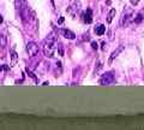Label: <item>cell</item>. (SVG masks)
I'll return each mask as SVG.
<instances>
[{
  "label": "cell",
  "instance_id": "18",
  "mask_svg": "<svg viewBox=\"0 0 144 130\" xmlns=\"http://www.w3.org/2000/svg\"><path fill=\"white\" fill-rule=\"evenodd\" d=\"M62 22H64V17H60V18H59V21H58V23H59V24H61Z\"/></svg>",
  "mask_w": 144,
  "mask_h": 130
},
{
  "label": "cell",
  "instance_id": "21",
  "mask_svg": "<svg viewBox=\"0 0 144 130\" xmlns=\"http://www.w3.org/2000/svg\"><path fill=\"white\" fill-rule=\"evenodd\" d=\"M3 21H4V19H3V16L0 15V23H3Z\"/></svg>",
  "mask_w": 144,
  "mask_h": 130
},
{
  "label": "cell",
  "instance_id": "4",
  "mask_svg": "<svg viewBox=\"0 0 144 130\" xmlns=\"http://www.w3.org/2000/svg\"><path fill=\"white\" fill-rule=\"evenodd\" d=\"M79 10H81V0H75L73 4L67 9V12H68L71 16H76Z\"/></svg>",
  "mask_w": 144,
  "mask_h": 130
},
{
  "label": "cell",
  "instance_id": "16",
  "mask_svg": "<svg viewBox=\"0 0 144 130\" xmlns=\"http://www.w3.org/2000/svg\"><path fill=\"white\" fill-rule=\"evenodd\" d=\"M101 68H102V64H101V61H97V68L95 69V72H97V71L100 70Z\"/></svg>",
  "mask_w": 144,
  "mask_h": 130
},
{
  "label": "cell",
  "instance_id": "10",
  "mask_svg": "<svg viewBox=\"0 0 144 130\" xmlns=\"http://www.w3.org/2000/svg\"><path fill=\"white\" fill-rule=\"evenodd\" d=\"M11 66H15V65L17 64V60H18V55H17V53L15 52V51H12V53H11Z\"/></svg>",
  "mask_w": 144,
  "mask_h": 130
},
{
  "label": "cell",
  "instance_id": "14",
  "mask_svg": "<svg viewBox=\"0 0 144 130\" xmlns=\"http://www.w3.org/2000/svg\"><path fill=\"white\" fill-rule=\"evenodd\" d=\"M91 48H93V49H97V48H99V45H97V42L91 41Z\"/></svg>",
  "mask_w": 144,
  "mask_h": 130
},
{
  "label": "cell",
  "instance_id": "5",
  "mask_svg": "<svg viewBox=\"0 0 144 130\" xmlns=\"http://www.w3.org/2000/svg\"><path fill=\"white\" fill-rule=\"evenodd\" d=\"M82 19H83L84 23L90 24V23L93 22V11L90 10V9H88V10H87L83 15H82Z\"/></svg>",
  "mask_w": 144,
  "mask_h": 130
},
{
  "label": "cell",
  "instance_id": "15",
  "mask_svg": "<svg viewBox=\"0 0 144 130\" xmlns=\"http://www.w3.org/2000/svg\"><path fill=\"white\" fill-rule=\"evenodd\" d=\"M4 70H9V66L7 65H0V71H4Z\"/></svg>",
  "mask_w": 144,
  "mask_h": 130
},
{
  "label": "cell",
  "instance_id": "3",
  "mask_svg": "<svg viewBox=\"0 0 144 130\" xmlns=\"http://www.w3.org/2000/svg\"><path fill=\"white\" fill-rule=\"evenodd\" d=\"M27 52H28L29 57H35V55H37L39 53V46L36 45L35 42H28L27 45Z\"/></svg>",
  "mask_w": 144,
  "mask_h": 130
},
{
  "label": "cell",
  "instance_id": "8",
  "mask_svg": "<svg viewBox=\"0 0 144 130\" xmlns=\"http://www.w3.org/2000/svg\"><path fill=\"white\" fill-rule=\"evenodd\" d=\"M122 49H124V47H122V46H120V47H118V48H116L115 51H114V52L111 54V57H109V64L113 61V59H115L116 57H118V54L120 53V52H122Z\"/></svg>",
  "mask_w": 144,
  "mask_h": 130
},
{
  "label": "cell",
  "instance_id": "22",
  "mask_svg": "<svg viewBox=\"0 0 144 130\" xmlns=\"http://www.w3.org/2000/svg\"><path fill=\"white\" fill-rule=\"evenodd\" d=\"M0 42H1V36H0Z\"/></svg>",
  "mask_w": 144,
  "mask_h": 130
},
{
  "label": "cell",
  "instance_id": "11",
  "mask_svg": "<svg viewBox=\"0 0 144 130\" xmlns=\"http://www.w3.org/2000/svg\"><path fill=\"white\" fill-rule=\"evenodd\" d=\"M114 16H115V10H114V9H112V10L109 11V13H108V16H107V22H108V23H112Z\"/></svg>",
  "mask_w": 144,
  "mask_h": 130
},
{
  "label": "cell",
  "instance_id": "19",
  "mask_svg": "<svg viewBox=\"0 0 144 130\" xmlns=\"http://www.w3.org/2000/svg\"><path fill=\"white\" fill-rule=\"evenodd\" d=\"M138 1H139V0H131V3H132V4H134V5H136Z\"/></svg>",
  "mask_w": 144,
  "mask_h": 130
},
{
  "label": "cell",
  "instance_id": "12",
  "mask_svg": "<svg viewBox=\"0 0 144 130\" xmlns=\"http://www.w3.org/2000/svg\"><path fill=\"white\" fill-rule=\"evenodd\" d=\"M25 71H27V74H28V75L30 76V77H31V78H33L34 81H35V82H39V78H37V77H36V76L34 75L33 72H31V70H30V69H29V68H27V69H25Z\"/></svg>",
  "mask_w": 144,
  "mask_h": 130
},
{
  "label": "cell",
  "instance_id": "7",
  "mask_svg": "<svg viewBox=\"0 0 144 130\" xmlns=\"http://www.w3.org/2000/svg\"><path fill=\"white\" fill-rule=\"evenodd\" d=\"M130 17H131V12H125V11H124V13H122V16H121V19H120V25H121V27H125V25L127 24V21Z\"/></svg>",
  "mask_w": 144,
  "mask_h": 130
},
{
  "label": "cell",
  "instance_id": "20",
  "mask_svg": "<svg viewBox=\"0 0 144 130\" xmlns=\"http://www.w3.org/2000/svg\"><path fill=\"white\" fill-rule=\"evenodd\" d=\"M102 49H103V51H105V49H106V43H105V42L102 43Z\"/></svg>",
  "mask_w": 144,
  "mask_h": 130
},
{
  "label": "cell",
  "instance_id": "13",
  "mask_svg": "<svg viewBox=\"0 0 144 130\" xmlns=\"http://www.w3.org/2000/svg\"><path fill=\"white\" fill-rule=\"evenodd\" d=\"M142 19H143V16H142L140 13H138V15H137V17H136L133 21H134V23H140V22H142Z\"/></svg>",
  "mask_w": 144,
  "mask_h": 130
},
{
  "label": "cell",
  "instance_id": "1",
  "mask_svg": "<svg viewBox=\"0 0 144 130\" xmlns=\"http://www.w3.org/2000/svg\"><path fill=\"white\" fill-rule=\"evenodd\" d=\"M55 43H56V39L53 34H50V35L47 36V39L44 40L43 42V47H42L46 57H48V58L53 57V54L55 52Z\"/></svg>",
  "mask_w": 144,
  "mask_h": 130
},
{
  "label": "cell",
  "instance_id": "6",
  "mask_svg": "<svg viewBox=\"0 0 144 130\" xmlns=\"http://www.w3.org/2000/svg\"><path fill=\"white\" fill-rule=\"evenodd\" d=\"M60 32L62 34V36H65L68 40H73V39L76 38V34L73 31H71V30H68V29H61Z\"/></svg>",
  "mask_w": 144,
  "mask_h": 130
},
{
  "label": "cell",
  "instance_id": "17",
  "mask_svg": "<svg viewBox=\"0 0 144 130\" xmlns=\"http://www.w3.org/2000/svg\"><path fill=\"white\" fill-rule=\"evenodd\" d=\"M59 54H60V55H64V51H62V46H61V45H59Z\"/></svg>",
  "mask_w": 144,
  "mask_h": 130
},
{
  "label": "cell",
  "instance_id": "9",
  "mask_svg": "<svg viewBox=\"0 0 144 130\" xmlns=\"http://www.w3.org/2000/svg\"><path fill=\"white\" fill-rule=\"evenodd\" d=\"M105 31H106V27L103 24H100V25H97V27L95 28V32H96V35H99V36L103 35Z\"/></svg>",
  "mask_w": 144,
  "mask_h": 130
},
{
  "label": "cell",
  "instance_id": "2",
  "mask_svg": "<svg viewBox=\"0 0 144 130\" xmlns=\"http://www.w3.org/2000/svg\"><path fill=\"white\" fill-rule=\"evenodd\" d=\"M115 81V77L113 75V72H106L105 75H102V77L100 78V84L102 86H107V84H111Z\"/></svg>",
  "mask_w": 144,
  "mask_h": 130
}]
</instances>
